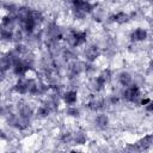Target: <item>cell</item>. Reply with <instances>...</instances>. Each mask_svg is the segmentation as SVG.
<instances>
[{
  "mask_svg": "<svg viewBox=\"0 0 153 153\" xmlns=\"http://www.w3.org/2000/svg\"><path fill=\"white\" fill-rule=\"evenodd\" d=\"M71 7L75 18L78 19L85 18L88 13L94 10V5H92L87 0H71Z\"/></svg>",
  "mask_w": 153,
  "mask_h": 153,
  "instance_id": "obj_1",
  "label": "cell"
},
{
  "mask_svg": "<svg viewBox=\"0 0 153 153\" xmlns=\"http://www.w3.org/2000/svg\"><path fill=\"white\" fill-rule=\"evenodd\" d=\"M111 79V72L110 69H104L103 72H100L93 80H92V84H91V87L94 92H100L105 85L110 81Z\"/></svg>",
  "mask_w": 153,
  "mask_h": 153,
  "instance_id": "obj_2",
  "label": "cell"
},
{
  "mask_svg": "<svg viewBox=\"0 0 153 153\" xmlns=\"http://www.w3.org/2000/svg\"><path fill=\"white\" fill-rule=\"evenodd\" d=\"M87 39V33L85 31H80V30H72L69 31V33L67 35V41L68 43L76 48V47H81L86 43Z\"/></svg>",
  "mask_w": 153,
  "mask_h": 153,
  "instance_id": "obj_3",
  "label": "cell"
},
{
  "mask_svg": "<svg viewBox=\"0 0 153 153\" xmlns=\"http://www.w3.org/2000/svg\"><path fill=\"white\" fill-rule=\"evenodd\" d=\"M35 80L32 79H25V78H20L14 85H13V91L18 94H27L31 91L32 84Z\"/></svg>",
  "mask_w": 153,
  "mask_h": 153,
  "instance_id": "obj_4",
  "label": "cell"
},
{
  "mask_svg": "<svg viewBox=\"0 0 153 153\" xmlns=\"http://www.w3.org/2000/svg\"><path fill=\"white\" fill-rule=\"evenodd\" d=\"M140 94H141V91L137 85H129L124 88V91L122 92V97L123 99H126L127 102H130V103H134L136 102L139 98H140Z\"/></svg>",
  "mask_w": 153,
  "mask_h": 153,
  "instance_id": "obj_5",
  "label": "cell"
},
{
  "mask_svg": "<svg viewBox=\"0 0 153 153\" xmlns=\"http://www.w3.org/2000/svg\"><path fill=\"white\" fill-rule=\"evenodd\" d=\"M30 68H31V66L29 65L27 61H24V60L18 59V60L14 62L13 67H12V72H13V74L17 75V76H24V75L27 73V71H29Z\"/></svg>",
  "mask_w": 153,
  "mask_h": 153,
  "instance_id": "obj_6",
  "label": "cell"
},
{
  "mask_svg": "<svg viewBox=\"0 0 153 153\" xmlns=\"http://www.w3.org/2000/svg\"><path fill=\"white\" fill-rule=\"evenodd\" d=\"M19 23H20V27H22V30H23L25 33H27V35L32 33L33 30H35V27H36V25L38 24V23L36 22V19L33 18L32 13H31L29 17H26V18L19 20Z\"/></svg>",
  "mask_w": 153,
  "mask_h": 153,
  "instance_id": "obj_7",
  "label": "cell"
},
{
  "mask_svg": "<svg viewBox=\"0 0 153 153\" xmlns=\"http://www.w3.org/2000/svg\"><path fill=\"white\" fill-rule=\"evenodd\" d=\"M84 55H85V59H86L88 62H94V61L100 56V49L98 48V45L91 44V45H88V47L85 49Z\"/></svg>",
  "mask_w": 153,
  "mask_h": 153,
  "instance_id": "obj_8",
  "label": "cell"
},
{
  "mask_svg": "<svg viewBox=\"0 0 153 153\" xmlns=\"http://www.w3.org/2000/svg\"><path fill=\"white\" fill-rule=\"evenodd\" d=\"M148 37V32L143 27H136L130 33V39L133 42H142Z\"/></svg>",
  "mask_w": 153,
  "mask_h": 153,
  "instance_id": "obj_9",
  "label": "cell"
},
{
  "mask_svg": "<svg viewBox=\"0 0 153 153\" xmlns=\"http://www.w3.org/2000/svg\"><path fill=\"white\" fill-rule=\"evenodd\" d=\"M129 19H130L129 14L126 13V12H123V11L117 12V13H115V14H112L110 17V20L112 23H116V24H126V23L129 22Z\"/></svg>",
  "mask_w": 153,
  "mask_h": 153,
  "instance_id": "obj_10",
  "label": "cell"
},
{
  "mask_svg": "<svg viewBox=\"0 0 153 153\" xmlns=\"http://www.w3.org/2000/svg\"><path fill=\"white\" fill-rule=\"evenodd\" d=\"M62 99L67 105H74L76 103V100H78V92L74 91V90L66 91L63 93V96H62Z\"/></svg>",
  "mask_w": 153,
  "mask_h": 153,
  "instance_id": "obj_11",
  "label": "cell"
},
{
  "mask_svg": "<svg viewBox=\"0 0 153 153\" xmlns=\"http://www.w3.org/2000/svg\"><path fill=\"white\" fill-rule=\"evenodd\" d=\"M18 114H19L20 117H23L25 120H29L32 116V109L29 104L20 103V104H18Z\"/></svg>",
  "mask_w": 153,
  "mask_h": 153,
  "instance_id": "obj_12",
  "label": "cell"
},
{
  "mask_svg": "<svg viewBox=\"0 0 153 153\" xmlns=\"http://www.w3.org/2000/svg\"><path fill=\"white\" fill-rule=\"evenodd\" d=\"M109 123H110V120H109L108 115H105V114H99V115H97L96 118H94V124H96V127L99 128V129H105V128H108Z\"/></svg>",
  "mask_w": 153,
  "mask_h": 153,
  "instance_id": "obj_13",
  "label": "cell"
},
{
  "mask_svg": "<svg viewBox=\"0 0 153 153\" xmlns=\"http://www.w3.org/2000/svg\"><path fill=\"white\" fill-rule=\"evenodd\" d=\"M136 143L139 145L140 151L148 149V148L153 145V134H147V135H145V136H143L142 139H140Z\"/></svg>",
  "mask_w": 153,
  "mask_h": 153,
  "instance_id": "obj_14",
  "label": "cell"
},
{
  "mask_svg": "<svg viewBox=\"0 0 153 153\" xmlns=\"http://www.w3.org/2000/svg\"><path fill=\"white\" fill-rule=\"evenodd\" d=\"M118 82H120L123 87H127V86L131 85V82H133V76H131V74L128 73V72H121V73L118 74Z\"/></svg>",
  "mask_w": 153,
  "mask_h": 153,
  "instance_id": "obj_15",
  "label": "cell"
},
{
  "mask_svg": "<svg viewBox=\"0 0 153 153\" xmlns=\"http://www.w3.org/2000/svg\"><path fill=\"white\" fill-rule=\"evenodd\" d=\"M14 36H16V32L12 29H6V27L1 29V39L4 42H12V41H14Z\"/></svg>",
  "mask_w": 153,
  "mask_h": 153,
  "instance_id": "obj_16",
  "label": "cell"
},
{
  "mask_svg": "<svg viewBox=\"0 0 153 153\" xmlns=\"http://www.w3.org/2000/svg\"><path fill=\"white\" fill-rule=\"evenodd\" d=\"M103 105H104L103 100L97 99V98H92V99L87 103V108H88L90 110H92V111H98V110L103 109V108H104Z\"/></svg>",
  "mask_w": 153,
  "mask_h": 153,
  "instance_id": "obj_17",
  "label": "cell"
},
{
  "mask_svg": "<svg viewBox=\"0 0 153 153\" xmlns=\"http://www.w3.org/2000/svg\"><path fill=\"white\" fill-rule=\"evenodd\" d=\"M16 19H17V16L14 14H8V16H5L1 20V24H2V27H6V29H12L13 24L16 23Z\"/></svg>",
  "mask_w": 153,
  "mask_h": 153,
  "instance_id": "obj_18",
  "label": "cell"
},
{
  "mask_svg": "<svg viewBox=\"0 0 153 153\" xmlns=\"http://www.w3.org/2000/svg\"><path fill=\"white\" fill-rule=\"evenodd\" d=\"M50 112H51V106L49 105V104H44V105H41V106H38V109H37V116L38 117H41V118H44V117H48L49 115H50Z\"/></svg>",
  "mask_w": 153,
  "mask_h": 153,
  "instance_id": "obj_19",
  "label": "cell"
},
{
  "mask_svg": "<svg viewBox=\"0 0 153 153\" xmlns=\"http://www.w3.org/2000/svg\"><path fill=\"white\" fill-rule=\"evenodd\" d=\"M73 142L75 145H84L86 142V135L82 131H76L73 135Z\"/></svg>",
  "mask_w": 153,
  "mask_h": 153,
  "instance_id": "obj_20",
  "label": "cell"
},
{
  "mask_svg": "<svg viewBox=\"0 0 153 153\" xmlns=\"http://www.w3.org/2000/svg\"><path fill=\"white\" fill-rule=\"evenodd\" d=\"M66 114L71 117H79L80 116V110L76 108V106H73V105H69L66 110Z\"/></svg>",
  "mask_w": 153,
  "mask_h": 153,
  "instance_id": "obj_21",
  "label": "cell"
},
{
  "mask_svg": "<svg viewBox=\"0 0 153 153\" xmlns=\"http://www.w3.org/2000/svg\"><path fill=\"white\" fill-rule=\"evenodd\" d=\"M146 110L149 112H153V99H151V102L146 105Z\"/></svg>",
  "mask_w": 153,
  "mask_h": 153,
  "instance_id": "obj_22",
  "label": "cell"
},
{
  "mask_svg": "<svg viewBox=\"0 0 153 153\" xmlns=\"http://www.w3.org/2000/svg\"><path fill=\"white\" fill-rule=\"evenodd\" d=\"M149 102H151L149 98H142V99L140 100V105H147Z\"/></svg>",
  "mask_w": 153,
  "mask_h": 153,
  "instance_id": "obj_23",
  "label": "cell"
},
{
  "mask_svg": "<svg viewBox=\"0 0 153 153\" xmlns=\"http://www.w3.org/2000/svg\"><path fill=\"white\" fill-rule=\"evenodd\" d=\"M148 67H149V69L153 72V60H151V61H149V65H148Z\"/></svg>",
  "mask_w": 153,
  "mask_h": 153,
  "instance_id": "obj_24",
  "label": "cell"
},
{
  "mask_svg": "<svg viewBox=\"0 0 153 153\" xmlns=\"http://www.w3.org/2000/svg\"><path fill=\"white\" fill-rule=\"evenodd\" d=\"M149 1H151V2H153V0H149Z\"/></svg>",
  "mask_w": 153,
  "mask_h": 153,
  "instance_id": "obj_25",
  "label": "cell"
}]
</instances>
